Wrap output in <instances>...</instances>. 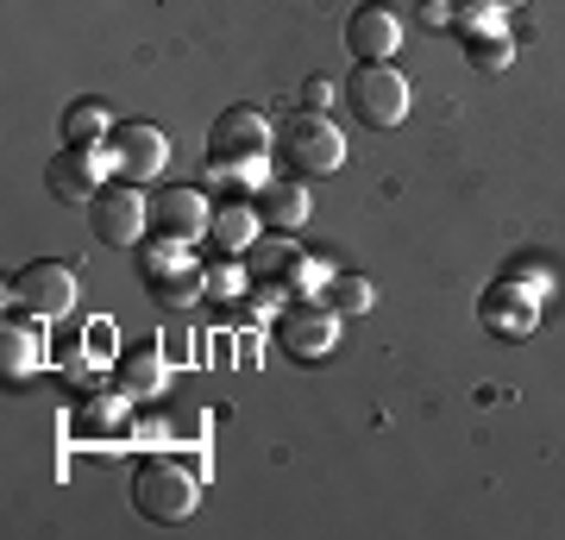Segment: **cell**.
I'll return each instance as SVG.
<instances>
[{
    "instance_id": "cell-5",
    "label": "cell",
    "mask_w": 565,
    "mask_h": 540,
    "mask_svg": "<svg viewBox=\"0 0 565 540\" xmlns=\"http://www.w3.org/2000/svg\"><path fill=\"white\" fill-rule=\"evenodd\" d=\"M270 145H277V133H270V120H264L258 107H226L221 120H214V133H207V158L226 163V170H245Z\"/></svg>"
},
{
    "instance_id": "cell-22",
    "label": "cell",
    "mask_w": 565,
    "mask_h": 540,
    "mask_svg": "<svg viewBox=\"0 0 565 540\" xmlns=\"http://www.w3.org/2000/svg\"><path fill=\"white\" fill-rule=\"evenodd\" d=\"M490 7H497V13H509V7H522V0H490Z\"/></svg>"
},
{
    "instance_id": "cell-19",
    "label": "cell",
    "mask_w": 565,
    "mask_h": 540,
    "mask_svg": "<svg viewBox=\"0 0 565 540\" xmlns=\"http://www.w3.org/2000/svg\"><path fill=\"white\" fill-rule=\"evenodd\" d=\"M465 51H471L478 70H503V63H509V44L497 39V32H465Z\"/></svg>"
},
{
    "instance_id": "cell-8",
    "label": "cell",
    "mask_w": 565,
    "mask_h": 540,
    "mask_svg": "<svg viewBox=\"0 0 565 540\" xmlns=\"http://www.w3.org/2000/svg\"><path fill=\"white\" fill-rule=\"evenodd\" d=\"M333 333H340L333 308H315V301H302V308H289V315L277 320V346H282L296 364L327 359V352H333Z\"/></svg>"
},
{
    "instance_id": "cell-1",
    "label": "cell",
    "mask_w": 565,
    "mask_h": 540,
    "mask_svg": "<svg viewBox=\"0 0 565 540\" xmlns=\"http://www.w3.org/2000/svg\"><path fill=\"white\" fill-rule=\"evenodd\" d=\"M277 158L289 177H333L345 163V139L340 126L327 120V114H315V107H302L296 120L277 126Z\"/></svg>"
},
{
    "instance_id": "cell-4",
    "label": "cell",
    "mask_w": 565,
    "mask_h": 540,
    "mask_svg": "<svg viewBox=\"0 0 565 540\" xmlns=\"http://www.w3.org/2000/svg\"><path fill=\"white\" fill-rule=\"evenodd\" d=\"M145 221H151V201L139 195V182L132 177L102 182V189L88 195V226H95V240L102 245H139Z\"/></svg>"
},
{
    "instance_id": "cell-18",
    "label": "cell",
    "mask_w": 565,
    "mask_h": 540,
    "mask_svg": "<svg viewBox=\"0 0 565 540\" xmlns=\"http://www.w3.org/2000/svg\"><path fill=\"white\" fill-rule=\"evenodd\" d=\"M0 346H7V378H25V371L39 364V333H32V327H20V320H7Z\"/></svg>"
},
{
    "instance_id": "cell-9",
    "label": "cell",
    "mask_w": 565,
    "mask_h": 540,
    "mask_svg": "<svg viewBox=\"0 0 565 540\" xmlns=\"http://www.w3.org/2000/svg\"><path fill=\"white\" fill-rule=\"evenodd\" d=\"M478 315H484V327L497 333V340H522V333H534V289L515 277H503L497 289H484V301H478Z\"/></svg>"
},
{
    "instance_id": "cell-17",
    "label": "cell",
    "mask_w": 565,
    "mask_h": 540,
    "mask_svg": "<svg viewBox=\"0 0 565 540\" xmlns=\"http://www.w3.org/2000/svg\"><path fill=\"white\" fill-rule=\"evenodd\" d=\"M114 133V120H107V100H76L70 114H63V145H95V139H107Z\"/></svg>"
},
{
    "instance_id": "cell-2",
    "label": "cell",
    "mask_w": 565,
    "mask_h": 540,
    "mask_svg": "<svg viewBox=\"0 0 565 540\" xmlns=\"http://www.w3.org/2000/svg\"><path fill=\"white\" fill-rule=\"evenodd\" d=\"M345 107H352L364 126L390 133V126L408 120V76L390 57L384 63H359V70L345 76Z\"/></svg>"
},
{
    "instance_id": "cell-11",
    "label": "cell",
    "mask_w": 565,
    "mask_h": 540,
    "mask_svg": "<svg viewBox=\"0 0 565 540\" xmlns=\"http://www.w3.org/2000/svg\"><path fill=\"white\" fill-rule=\"evenodd\" d=\"M151 221H158V240H195V233H207V195L202 189H163V201H151Z\"/></svg>"
},
{
    "instance_id": "cell-20",
    "label": "cell",
    "mask_w": 565,
    "mask_h": 540,
    "mask_svg": "<svg viewBox=\"0 0 565 540\" xmlns=\"http://www.w3.org/2000/svg\"><path fill=\"white\" fill-rule=\"evenodd\" d=\"M327 301H333V308H371V283H359V277H340L333 289H327Z\"/></svg>"
},
{
    "instance_id": "cell-3",
    "label": "cell",
    "mask_w": 565,
    "mask_h": 540,
    "mask_svg": "<svg viewBox=\"0 0 565 540\" xmlns=\"http://www.w3.org/2000/svg\"><path fill=\"white\" fill-rule=\"evenodd\" d=\"M202 497V478L195 465H177V459H145L132 472V502H139L145 521H182Z\"/></svg>"
},
{
    "instance_id": "cell-13",
    "label": "cell",
    "mask_w": 565,
    "mask_h": 540,
    "mask_svg": "<svg viewBox=\"0 0 565 540\" xmlns=\"http://www.w3.org/2000/svg\"><path fill=\"white\" fill-rule=\"evenodd\" d=\"M163 378H170L163 346H126L120 359H114V383H120V396H132V402L163 396Z\"/></svg>"
},
{
    "instance_id": "cell-7",
    "label": "cell",
    "mask_w": 565,
    "mask_h": 540,
    "mask_svg": "<svg viewBox=\"0 0 565 540\" xmlns=\"http://www.w3.org/2000/svg\"><path fill=\"white\" fill-rule=\"evenodd\" d=\"M107 151H114V170L132 182L158 177L163 163H170V133L151 120H120L114 133H107Z\"/></svg>"
},
{
    "instance_id": "cell-12",
    "label": "cell",
    "mask_w": 565,
    "mask_h": 540,
    "mask_svg": "<svg viewBox=\"0 0 565 540\" xmlns=\"http://www.w3.org/2000/svg\"><path fill=\"white\" fill-rule=\"evenodd\" d=\"M239 258H245V271H252L258 289H282V283L308 277V258H302L296 240H264V245H252V252H239Z\"/></svg>"
},
{
    "instance_id": "cell-16",
    "label": "cell",
    "mask_w": 565,
    "mask_h": 540,
    "mask_svg": "<svg viewBox=\"0 0 565 540\" xmlns=\"http://www.w3.org/2000/svg\"><path fill=\"white\" fill-rule=\"evenodd\" d=\"M207 233H214L221 252H252V245H258V208L233 201V208H221V214L207 221Z\"/></svg>"
},
{
    "instance_id": "cell-10",
    "label": "cell",
    "mask_w": 565,
    "mask_h": 540,
    "mask_svg": "<svg viewBox=\"0 0 565 540\" xmlns=\"http://www.w3.org/2000/svg\"><path fill=\"white\" fill-rule=\"evenodd\" d=\"M396 44H403V20H396L390 7H359V13L345 20V51L359 63H384Z\"/></svg>"
},
{
    "instance_id": "cell-14",
    "label": "cell",
    "mask_w": 565,
    "mask_h": 540,
    "mask_svg": "<svg viewBox=\"0 0 565 540\" xmlns=\"http://www.w3.org/2000/svg\"><path fill=\"white\" fill-rule=\"evenodd\" d=\"M44 182H51V195H63V201H88L102 189V177H95V145H70V151L44 170Z\"/></svg>"
},
{
    "instance_id": "cell-15",
    "label": "cell",
    "mask_w": 565,
    "mask_h": 540,
    "mask_svg": "<svg viewBox=\"0 0 565 540\" xmlns=\"http://www.w3.org/2000/svg\"><path fill=\"white\" fill-rule=\"evenodd\" d=\"M252 201H258V221L264 226H282V233H289V226L308 221V201H302V189H296V182H264Z\"/></svg>"
},
{
    "instance_id": "cell-21",
    "label": "cell",
    "mask_w": 565,
    "mask_h": 540,
    "mask_svg": "<svg viewBox=\"0 0 565 540\" xmlns=\"http://www.w3.org/2000/svg\"><path fill=\"white\" fill-rule=\"evenodd\" d=\"M302 100L315 107V114H321L327 100H333V82H327V76H308V82H302Z\"/></svg>"
},
{
    "instance_id": "cell-23",
    "label": "cell",
    "mask_w": 565,
    "mask_h": 540,
    "mask_svg": "<svg viewBox=\"0 0 565 540\" xmlns=\"http://www.w3.org/2000/svg\"><path fill=\"white\" fill-rule=\"evenodd\" d=\"M427 7H440V0H427Z\"/></svg>"
},
{
    "instance_id": "cell-6",
    "label": "cell",
    "mask_w": 565,
    "mask_h": 540,
    "mask_svg": "<svg viewBox=\"0 0 565 540\" xmlns=\"http://www.w3.org/2000/svg\"><path fill=\"white\" fill-rule=\"evenodd\" d=\"M13 301H20L25 315H39V320L70 315V308H76V271L57 264V258H32L20 277H13Z\"/></svg>"
}]
</instances>
